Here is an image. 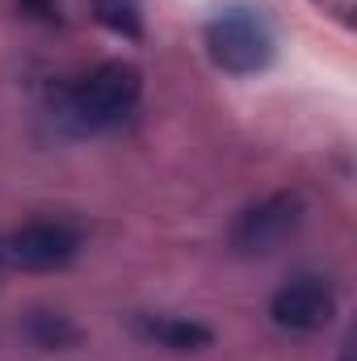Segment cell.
Returning <instances> with one entry per match:
<instances>
[{"instance_id":"8","label":"cell","mask_w":357,"mask_h":361,"mask_svg":"<svg viewBox=\"0 0 357 361\" xmlns=\"http://www.w3.org/2000/svg\"><path fill=\"white\" fill-rule=\"evenodd\" d=\"M97 21L122 38H139L143 34V4L139 0H92Z\"/></svg>"},{"instance_id":"4","label":"cell","mask_w":357,"mask_h":361,"mask_svg":"<svg viewBox=\"0 0 357 361\" xmlns=\"http://www.w3.org/2000/svg\"><path fill=\"white\" fill-rule=\"evenodd\" d=\"M303 214H307L303 193H294V189L269 193V197L244 206V210L236 214V223H231V248H236V252H248V257L273 252L286 235L298 231Z\"/></svg>"},{"instance_id":"1","label":"cell","mask_w":357,"mask_h":361,"mask_svg":"<svg viewBox=\"0 0 357 361\" xmlns=\"http://www.w3.org/2000/svg\"><path fill=\"white\" fill-rule=\"evenodd\" d=\"M139 97H143V72L126 59H105L68 89L63 118L76 130H109L135 114Z\"/></svg>"},{"instance_id":"5","label":"cell","mask_w":357,"mask_h":361,"mask_svg":"<svg viewBox=\"0 0 357 361\" xmlns=\"http://www.w3.org/2000/svg\"><path fill=\"white\" fill-rule=\"evenodd\" d=\"M337 315V294L324 277L315 273H298L294 281H286L273 298H269V319L290 332V336H311L324 332Z\"/></svg>"},{"instance_id":"2","label":"cell","mask_w":357,"mask_h":361,"mask_svg":"<svg viewBox=\"0 0 357 361\" xmlns=\"http://www.w3.org/2000/svg\"><path fill=\"white\" fill-rule=\"evenodd\" d=\"M273 51H277V38L269 30V21L257 8H223L210 17L206 25V55L219 72L227 76H257L273 63Z\"/></svg>"},{"instance_id":"3","label":"cell","mask_w":357,"mask_h":361,"mask_svg":"<svg viewBox=\"0 0 357 361\" xmlns=\"http://www.w3.org/2000/svg\"><path fill=\"white\" fill-rule=\"evenodd\" d=\"M85 248V235L68 219H34L0 235V265L21 273H55L72 265Z\"/></svg>"},{"instance_id":"7","label":"cell","mask_w":357,"mask_h":361,"mask_svg":"<svg viewBox=\"0 0 357 361\" xmlns=\"http://www.w3.org/2000/svg\"><path fill=\"white\" fill-rule=\"evenodd\" d=\"M25 332H30V341H34L38 349H47V353L72 349V345L80 341V328H76L68 315H59V311H34L30 324H25Z\"/></svg>"},{"instance_id":"6","label":"cell","mask_w":357,"mask_h":361,"mask_svg":"<svg viewBox=\"0 0 357 361\" xmlns=\"http://www.w3.org/2000/svg\"><path fill=\"white\" fill-rule=\"evenodd\" d=\"M135 332L147 341V345H160L169 353H202L214 332L189 315H139L135 319Z\"/></svg>"},{"instance_id":"9","label":"cell","mask_w":357,"mask_h":361,"mask_svg":"<svg viewBox=\"0 0 357 361\" xmlns=\"http://www.w3.org/2000/svg\"><path fill=\"white\" fill-rule=\"evenodd\" d=\"M315 8H324L328 17H337L341 25H353V8H357V0H311Z\"/></svg>"}]
</instances>
